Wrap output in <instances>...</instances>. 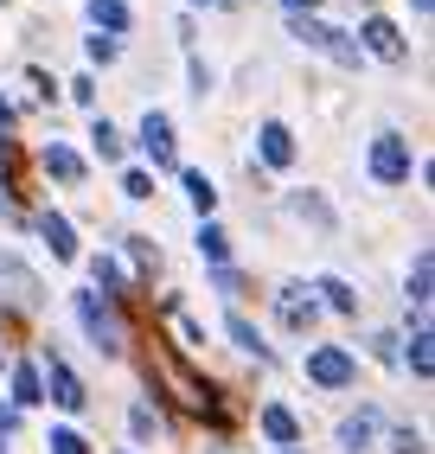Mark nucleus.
<instances>
[{"mask_svg": "<svg viewBox=\"0 0 435 454\" xmlns=\"http://www.w3.org/2000/svg\"><path fill=\"white\" fill-rule=\"evenodd\" d=\"M371 179H378V186H403V179H410V141L397 129H384L371 141Z\"/></svg>", "mask_w": 435, "mask_h": 454, "instance_id": "7ed1b4c3", "label": "nucleus"}, {"mask_svg": "<svg viewBox=\"0 0 435 454\" xmlns=\"http://www.w3.org/2000/svg\"><path fill=\"white\" fill-rule=\"evenodd\" d=\"M129 429H135V442H154V435H167V422H161V410H154V403H135V410H129Z\"/></svg>", "mask_w": 435, "mask_h": 454, "instance_id": "4be33fe9", "label": "nucleus"}, {"mask_svg": "<svg viewBox=\"0 0 435 454\" xmlns=\"http://www.w3.org/2000/svg\"><path fill=\"white\" fill-rule=\"evenodd\" d=\"M410 7H416V13H429V0H410Z\"/></svg>", "mask_w": 435, "mask_h": 454, "instance_id": "f704fd0d", "label": "nucleus"}, {"mask_svg": "<svg viewBox=\"0 0 435 454\" xmlns=\"http://www.w3.org/2000/svg\"><path fill=\"white\" fill-rule=\"evenodd\" d=\"M199 256H205V262H218V269H225V256H231V237H225V231H218V224H199Z\"/></svg>", "mask_w": 435, "mask_h": 454, "instance_id": "b1692460", "label": "nucleus"}, {"mask_svg": "<svg viewBox=\"0 0 435 454\" xmlns=\"http://www.w3.org/2000/svg\"><path fill=\"white\" fill-rule=\"evenodd\" d=\"M289 211H295L301 224H314V231H333V211H327V199H314V192H295Z\"/></svg>", "mask_w": 435, "mask_h": 454, "instance_id": "6ab92c4d", "label": "nucleus"}, {"mask_svg": "<svg viewBox=\"0 0 435 454\" xmlns=\"http://www.w3.org/2000/svg\"><path fill=\"white\" fill-rule=\"evenodd\" d=\"M429 276H435V262H429V250H416V262H410V301H416V314L429 308Z\"/></svg>", "mask_w": 435, "mask_h": 454, "instance_id": "5701e85b", "label": "nucleus"}, {"mask_svg": "<svg viewBox=\"0 0 435 454\" xmlns=\"http://www.w3.org/2000/svg\"><path fill=\"white\" fill-rule=\"evenodd\" d=\"M314 294H327V308H333V314H359V294L339 282V276H320V282H314Z\"/></svg>", "mask_w": 435, "mask_h": 454, "instance_id": "412c9836", "label": "nucleus"}, {"mask_svg": "<svg viewBox=\"0 0 435 454\" xmlns=\"http://www.w3.org/2000/svg\"><path fill=\"white\" fill-rule=\"evenodd\" d=\"M90 20H97L109 39H115V33H129V0H90Z\"/></svg>", "mask_w": 435, "mask_h": 454, "instance_id": "f3484780", "label": "nucleus"}, {"mask_svg": "<svg viewBox=\"0 0 435 454\" xmlns=\"http://www.w3.org/2000/svg\"><path fill=\"white\" fill-rule=\"evenodd\" d=\"M307 378H314L320 390H346L359 378V365H352L346 346H314V352H307Z\"/></svg>", "mask_w": 435, "mask_h": 454, "instance_id": "39448f33", "label": "nucleus"}, {"mask_svg": "<svg viewBox=\"0 0 435 454\" xmlns=\"http://www.w3.org/2000/svg\"><path fill=\"white\" fill-rule=\"evenodd\" d=\"M122 192H129V199H154V179L141 167H129V173H122Z\"/></svg>", "mask_w": 435, "mask_h": 454, "instance_id": "cd10ccee", "label": "nucleus"}, {"mask_svg": "<svg viewBox=\"0 0 435 454\" xmlns=\"http://www.w3.org/2000/svg\"><path fill=\"white\" fill-rule=\"evenodd\" d=\"M141 154H147L154 167H173V122H167L161 109L141 115Z\"/></svg>", "mask_w": 435, "mask_h": 454, "instance_id": "1a4fd4ad", "label": "nucleus"}, {"mask_svg": "<svg viewBox=\"0 0 435 454\" xmlns=\"http://www.w3.org/2000/svg\"><path fill=\"white\" fill-rule=\"evenodd\" d=\"M359 51H371V58H384V65H403V58H410V45H403V33H397V26L391 20H378V13H371L365 26H359Z\"/></svg>", "mask_w": 435, "mask_h": 454, "instance_id": "0eeeda50", "label": "nucleus"}, {"mask_svg": "<svg viewBox=\"0 0 435 454\" xmlns=\"http://www.w3.org/2000/svg\"><path fill=\"white\" fill-rule=\"evenodd\" d=\"M90 147H97V154H103V160H109V167H115V160H122V135H115V129H109V122H103V115H97V122H90Z\"/></svg>", "mask_w": 435, "mask_h": 454, "instance_id": "393cba45", "label": "nucleus"}, {"mask_svg": "<svg viewBox=\"0 0 435 454\" xmlns=\"http://www.w3.org/2000/svg\"><path fill=\"white\" fill-rule=\"evenodd\" d=\"M115 454H129V448H115Z\"/></svg>", "mask_w": 435, "mask_h": 454, "instance_id": "4c0bfd02", "label": "nucleus"}, {"mask_svg": "<svg viewBox=\"0 0 435 454\" xmlns=\"http://www.w3.org/2000/svg\"><path fill=\"white\" fill-rule=\"evenodd\" d=\"M71 308H77V326L90 333V346H97L103 358H115L122 346H129V333H122V314H115V301H103V294H77Z\"/></svg>", "mask_w": 435, "mask_h": 454, "instance_id": "f257e3e1", "label": "nucleus"}, {"mask_svg": "<svg viewBox=\"0 0 435 454\" xmlns=\"http://www.w3.org/2000/svg\"><path fill=\"white\" fill-rule=\"evenodd\" d=\"M39 167L58 179V186H83V160L71 154L65 141H45V147H39Z\"/></svg>", "mask_w": 435, "mask_h": 454, "instance_id": "9d476101", "label": "nucleus"}, {"mask_svg": "<svg viewBox=\"0 0 435 454\" xmlns=\"http://www.w3.org/2000/svg\"><path fill=\"white\" fill-rule=\"evenodd\" d=\"M26 403H45L39 365H13V410H26Z\"/></svg>", "mask_w": 435, "mask_h": 454, "instance_id": "aec40b11", "label": "nucleus"}, {"mask_svg": "<svg viewBox=\"0 0 435 454\" xmlns=\"http://www.w3.org/2000/svg\"><path fill=\"white\" fill-rule=\"evenodd\" d=\"M257 422H263V435H269L275 448H295V442H301V422H295V410H282V403H269Z\"/></svg>", "mask_w": 435, "mask_h": 454, "instance_id": "ddd939ff", "label": "nucleus"}, {"mask_svg": "<svg viewBox=\"0 0 435 454\" xmlns=\"http://www.w3.org/2000/svg\"><path fill=\"white\" fill-rule=\"evenodd\" d=\"M391 454H423V435H416V429H397V435H391Z\"/></svg>", "mask_w": 435, "mask_h": 454, "instance_id": "7c9ffc66", "label": "nucleus"}, {"mask_svg": "<svg viewBox=\"0 0 435 454\" xmlns=\"http://www.w3.org/2000/svg\"><path fill=\"white\" fill-rule=\"evenodd\" d=\"M295 39H301L307 51H327L333 65H346V71L359 65V45L339 33V26H320V20H301V13H295Z\"/></svg>", "mask_w": 435, "mask_h": 454, "instance_id": "20e7f679", "label": "nucleus"}, {"mask_svg": "<svg viewBox=\"0 0 435 454\" xmlns=\"http://www.w3.org/2000/svg\"><path fill=\"white\" fill-rule=\"evenodd\" d=\"M0 358H7V352H0Z\"/></svg>", "mask_w": 435, "mask_h": 454, "instance_id": "58836bf2", "label": "nucleus"}, {"mask_svg": "<svg viewBox=\"0 0 435 454\" xmlns=\"http://www.w3.org/2000/svg\"><path fill=\"white\" fill-rule=\"evenodd\" d=\"M129 256H135L141 269H161V250H154V244H147V237H129Z\"/></svg>", "mask_w": 435, "mask_h": 454, "instance_id": "c85d7f7f", "label": "nucleus"}, {"mask_svg": "<svg viewBox=\"0 0 435 454\" xmlns=\"http://www.w3.org/2000/svg\"><path fill=\"white\" fill-rule=\"evenodd\" d=\"M275 320H282L289 333H307V326H314V320H320V301H314V294H307L301 282H289L282 294H275Z\"/></svg>", "mask_w": 435, "mask_h": 454, "instance_id": "6e6552de", "label": "nucleus"}, {"mask_svg": "<svg viewBox=\"0 0 435 454\" xmlns=\"http://www.w3.org/2000/svg\"><path fill=\"white\" fill-rule=\"evenodd\" d=\"M225 333H231V340H237V352H250V358H263V365H269V358H275V352L263 346V333H257L250 320H243V314H231V320H225Z\"/></svg>", "mask_w": 435, "mask_h": 454, "instance_id": "dca6fc26", "label": "nucleus"}, {"mask_svg": "<svg viewBox=\"0 0 435 454\" xmlns=\"http://www.w3.org/2000/svg\"><path fill=\"white\" fill-rule=\"evenodd\" d=\"M263 167H295V135L282 129V122H263Z\"/></svg>", "mask_w": 435, "mask_h": 454, "instance_id": "4468645a", "label": "nucleus"}, {"mask_svg": "<svg viewBox=\"0 0 435 454\" xmlns=\"http://www.w3.org/2000/svg\"><path fill=\"white\" fill-rule=\"evenodd\" d=\"M0 129H13V103L7 97H0Z\"/></svg>", "mask_w": 435, "mask_h": 454, "instance_id": "72a5a7b5", "label": "nucleus"}, {"mask_svg": "<svg viewBox=\"0 0 435 454\" xmlns=\"http://www.w3.org/2000/svg\"><path fill=\"white\" fill-rule=\"evenodd\" d=\"M410 372L429 384V326H416V340H410Z\"/></svg>", "mask_w": 435, "mask_h": 454, "instance_id": "bb28decb", "label": "nucleus"}, {"mask_svg": "<svg viewBox=\"0 0 435 454\" xmlns=\"http://www.w3.org/2000/svg\"><path fill=\"white\" fill-rule=\"evenodd\" d=\"M39 237L51 244L58 262H71V256H77V231H71V218H58V211H39Z\"/></svg>", "mask_w": 435, "mask_h": 454, "instance_id": "f8f14e48", "label": "nucleus"}, {"mask_svg": "<svg viewBox=\"0 0 435 454\" xmlns=\"http://www.w3.org/2000/svg\"><path fill=\"white\" fill-rule=\"evenodd\" d=\"M282 7H289V13H301V20H307V13H314V7H320V0H282Z\"/></svg>", "mask_w": 435, "mask_h": 454, "instance_id": "473e14b6", "label": "nucleus"}, {"mask_svg": "<svg viewBox=\"0 0 435 454\" xmlns=\"http://www.w3.org/2000/svg\"><path fill=\"white\" fill-rule=\"evenodd\" d=\"M186 199H193V211H199V218H211V205H218V186H211V173L186 167Z\"/></svg>", "mask_w": 435, "mask_h": 454, "instance_id": "a211bd4d", "label": "nucleus"}, {"mask_svg": "<svg viewBox=\"0 0 435 454\" xmlns=\"http://www.w3.org/2000/svg\"><path fill=\"white\" fill-rule=\"evenodd\" d=\"M0 288H7V301H13V308H39V301H45L39 276H33V269H26L13 250H0Z\"/></svg>", "mask_w": 435, "mask_h": 454, "instance_id": "423d86ee", "label": "nucleus"}, {"mask_svg": "<svg viewBox=\"0 0 435 454\" xmlns=\"http://www.w3.org/2000/svg\"><path fill=\"white\" fill-rule=\"evenodd\" d=\"M13 429H20V410H13V403H0V435H13Z\"/></svg>", "mask_w": 435, "mask_h": 454, "instance_id": "2f4dec72", "label": "nucleus"}, {"mask_svg": "<svg viewBox=\"0 0 435 454\" xmlns=\"http://www.w3.org/2000/svg\"><path fill=\"white\" fill-rule=\"evenodd\" d=\"M90 276H97L103 301H129V269H122L115 256H97V262H90Z\"/></svg>", "mask_w": 435, "mask_h": 454, "instance_id": "2eb2a0df", "label": "nucleus"}, {"mask_svg": "<svg viewBox=\"0 0 435 454\" xmlns=\"http://www.w3.org/2000/svg\"><path fill=\"white\" fill-rule=\"evenodd\" d=\"M275 454H295V448H275Z\"/></svg>", "mask_w": 435, "mask_h": 454, "instance_id": "e433bc0d", "label": "nucleus"}, {"mask_svg": "<svg viewBox=\"0 0 435 454\" xmlns=\"http://www.w3.org/2000/svg\"><path fill=\"white\" fill-rule=\"evenodd\" d=\"M193 7H211V0H193Z\"/></svg>", "mask_w": 435, "mask_h": 454, "instance_id": "c9c22d12", "label": "nucleus"}, {"mask_svg": "<svg viewBox=\"0 0 435 454\" xmlns=\"http://www.w3.org/2000/svg\"><path fill=\"white\" fill-rule=\"evenodd\" d=\"M45 448H51V454H90V442H83L77 429H51V435H45Z\"/></svg>", "mask_w": 435, "mask_h": 454, "instance_id": "a878e982", "label": "nucleus"}, {"mask_svg": "<svg viewBox=\"0 0 435 454\" xmlns=\"http://www.w3.org/2000/svg\"><path fill=\"white\" fill-rule=\"evenodd\" d=\"M371 442H378V410H359V416H346V422H339V448H346V454H365Z\"/></svg>", "mask_w": 435, "mask_h": 454, "instance_id": "9b49d317", "label": "nucleus"}, {"mask_svg": "<svg viewBox=\"0 0 435 454\" xmlns=\"http://www.w3.org/2000/svg\"><path fill=\"white\" fill-rule=\"evenodd\" d=\"M39 384H45V397L58 403V410H71V416H83L90 410V390H83V378L65 365L58 352H45V372H39Z\"/></svg>", "mask_w": 435, "mask_h": 454, "instance_id": "f03ea898", "label": "nucleus"}, {"mask_svg": "<svg viewBox=\"0 0 435 454\" xmlns=\"http://www.w3.org/2000/svg\"><path fill=\"white\" fill-rule=\"evenodd\" d=\"M115 51H122V45H115L109 33H97V39H90V58H97V65H115Z\"/></svg>", "mask_w": 435, "mask_h": 454, "instance_id": "c756f323", "label": "nucleus"}]
</instances>
